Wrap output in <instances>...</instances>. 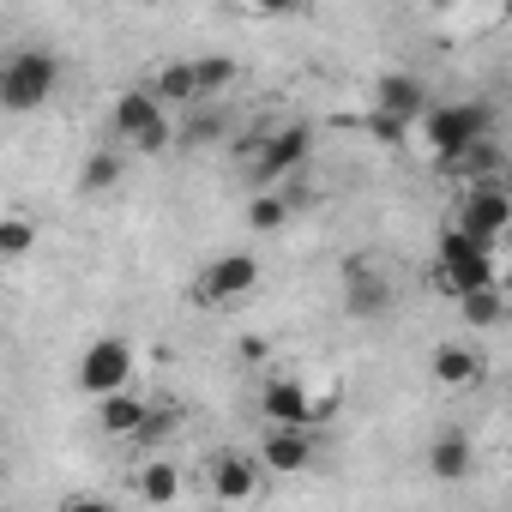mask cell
Segmentation results:
<instances>
[{
	"label": "cell",
	"mask_w": 512,
	"mask_h": 512,
	"mask_svg": "<svg viewBox=\"0 0 512 512\" xmlns=\"http://www.w3.org/2000/svg\"><path fill=\"white\" fill-rule=\"evenodd\" d=\"M61 91V55L31 43V49H13L0 61V109L7 115H37L49 97Z\"/></svg>",
	"instance_id": "1"
},
{
	"label": "cell",
	"mask_w": 512,
	"mask_h": 512,
	"mask_svg": "<svg viewBox=\"0 0 512 512\" xmlns=\"http://www.w3.org/2000/svg\"><path fill=\"white\" fill-rule=\"evenodd\" d=\"M434 284H440L446 296H464V290H476V284H500V272H494V247L476 241V235H464V229L452 223V229L440 235Z\"/></svg>",
	"instance_id": "2"
},
{
	"label": "cell",
	"mask_w": 512,
	"mask_h": 512,
	"mask_svg": "<svg viewBox=\"0 0 512 512\" xmlns=\"http://www.w3.org/2000/svg\"><path fill=\"white\" fill-rule=\"evenodd\" d=\"M422 139L434 145L440 163H452L464 145H476L482 133H494V109L488 103H440V109H422Z\"/></svg>",
	"instance_id": "3"
},
{
	"label": "cell",
	"mask_w": 512,
	"mask_h": 512,
	"mask_svg": "<svg viewBox=\"0 0 512 512\" xmlns=\"http://www.w3.org/2000/svg\"><path fill=\"white\" fill-rule=\"evenodd\" d=\"M115 133L127 139V151L157 157V151L175 139V121H169V109H163L145 85H133V91H121V97H115Z\"/></svg>",
	"instance_id": "4"
},
{
	"label": "cell",
	"mask_w": 512,
	"mask_h": 512,
	"mask_svg": "<svg viewBox=\"0 0 512 512\" xmlns=\"http://www.w3.org/2000/svg\"><path fill=\"white\" fill-rule=\"evenodd\" d=\"M308 157H314V133L308 127H272L260 145H253V181L272 187L284 175H302Z\"/></svg>",
	"instance_id": "5"
},
{
	"label": "cell",
	"mask_w": 512,
	"mask_h": 512,
	"mask_svg": "<svg viewBox=\"0 0 512 512\" xmlns=\"http://www.w3.org/2000/svg\"><path fill=\"white\" fill-rule=\"evenodd\" d=\"M73 380H79L85 398H103V392L127 386V380H133V344H127V338H97V344H85Z\"/></svg>",
	"instance_id": "6"
},
{
	"label": "cell",
	"mask_w": 512,
	"mask_h": 512,
	"mask_svg": "<svg viewBox=\"0 0 512 512\" xmlns=\"http://www.w3.org/2000/svg\"><path fill=\"white\" fill-rule=\"evenodd\" d=\"M506 223H512V199H506V187H500V181H464V199H458V229L494 247V241L506 235Z\"/></svg>",
	"instance_id": "7"
},
{
	"label": "cell",
	"mask_w": 512,
	"mask_h": 512,
	"mask_svg": "<svg viewBox=\"0 0 512 512\" xmlns=\"http://www.w3.org/2000/svg\"><path fill=\"white\" fill-rule=\"evenodd\" d=\"M247 290H260V260L253 253H223V260H211L193 284V302L205 308H223V302H241Z\"/></svg>",
	"instance_id": "8"
},
{
	"label": "cell",
	"mask_w": 512,
	"mask_h": 512,
	"mask_svg": "<svg viewBox=\"0 0 512 512\" xmlns=\"http://www.w3.org/2000/svg\"><path fill=\"white\" fill-rule=\"evenodd\" d=\"M260 404H266V416H272V422H296V428H314V422H326V416H332V398H314V392H308L302 380H290V374L266 380Z\"/></svg>",
	"instance_id": "9"
},
{
	"label": "cell",
	"mask_w": 512,
	"mask_h": 512,
	"mask_svg": "<svg viewBox=\"0 0 512 512\" xmlns=\"http://www.w3.org/2000/svg\"><path fill=\"white\" fill-rule=\"evenodd\" d=\"M314 428H296V422H272L266 440H260V470H278V476H302L314 464Z\"/></svg>",
	"instance_id": "10"
},
{
	"label": "cell",
	"mask_w": 512,
	"mask_h": 512,
	"mask_svg": "<svg viewBox=\"0 0 512 512\" xmlns=\"http://www.w3.org/2000/svg\"><path fill=\"white\" fill-rule=\"evenodd\" d=\"M344 302H350L356 320H380V314L392 308V284H386V272L368 266V260H350V266H344Z\"/></svg>",
	"instance_id": "11"
},
{
	"label": "cell",
	"mask_w": 512,
	"mask_h": 512,
	"mask_svg": "<svg viewBox=\"0 0 512 512\" xmlns=\"http://www.w3.org/2000/svg\"><path fill=\"white\" fill-rule=\"evenodd\" d=\"M374 109H386V115H398L404 127H416L422 109H428V91H422V79H410V73H380V79H374Z\"/></svg>",
	"instance_id": "12"
},
{
	"label": "cell",
	"mask_w": 512,
	"mask_h": 512,
	"mask_svg": "<svg viewBox=\"0 0 512 512\" xmlns=\"http://www.w3.org/2000/svg\"><path fill=\"white\" fill-rule=\"evenodd\" d=\"M211 494L217 500H253L260 494V464L241 452H217L211 458Z\"/></svg>",
	"instance_id": "13"
},
{
	"label": "cell",
	"mask_w": 512,
	"mask_h": 512,
	"mask_svg": "<svg viewBox=\"0 0 512 512\" xmlns=\"http://www.w3.org/2000/svg\"><path fill=\"white\" fill-rule=\"evenodd\" d=\"M139 422H145V398H133L127 386H115V392H103V398H97V428H103V434L133 440V434H139Z\"/></svg>",
	"instance_id": "14"
},
{
	"label": "cell",
	"mask_w": 512,
	"mask_h": 512,
	"mask_svg": "<svg viewBox=\"0 0 512 512\" xmlns=\"http://www.w3.org/2000/svg\"><path fill=\"white\" fill-rule=\"evenodd\" d=\"M428 470H434L440 482H464V476L476 470V446H470V434H440V440L428 446Z\"/></svg>",
	"instance_id": "15"
},
{
	"label": "cell",
	"mask_w": 512,
	"mask_h": 512,
	"mask_svg": "<svg viewBox=\"0 0 512 512\" xmlns=\"http://www.w3.org/2000/svg\"><path fill=\"white\" fill-rule=\"evenodd\" d=\"M145 91L163 103V109H181V103H193L199 91H193V61H163L151 79H145Z\"/></svg>",
	"instance_id": "16"
},
{
	"label": "cell",
	"mask_w": 512,
	"mask_h": 512,
	"mask_svg": "<svg viewBox=\"0 0 512 512\" xmlns=\"http://www.w3.org/2000/svg\"><path fill=\"white\" fill-rule=\"evenodd\" d=\"M428 368H434V380H440V386H476V380H482V356H476V350H464V344H440Z\"/></svg>",
	"instance_id": "17"
},
{
	"label": "cell",
	"mask_w": 512,
	"mask_h": 512,
	"mask_svg": "<svg viewBox=\"0 0 512 512\" xmlns=\"http://www.w3.org/2000/svg\"><path fill=\"white\" fill-rule=\"evenodd\" d=\"M458 308H464V320L476 326V332H494L500 320H506V296H500V284H476V290H464V296H452Z\"/></svg>",
	"instance_id": "18"
},
{
	"label": "cell",
	"mask_w": 512,
	"mask_h": 512,
	"mask_svg": "<svg viewBox=\"0 0 512 512\" xmlns=\"http://www.w3.org/2000/svg\"><path fill=\"white\" fill-rule=\"evenodd\" d=\"M37 217H25V211H0V260H25V253L37 247Z\"/></svg>",
	"instance_id": "19"
},
{
	"label": "cell",
	"mask_w": 512,
	"mask_h": 512,
	"mask_svg": "<svg viewBox=\"0 0 512 512\" xmlns=\"http://www.w3.org/2000/svg\"><path fill=\"white\" fill-rule=\"evenodd\" d=\"M121 175H127V157L109 145V151H97V157L79 169V187H85V193H109V187H121Z\"/></svg>",
	"instance_id": "20"
},
{
	"label": "cell",
	"mask_w": 512,
	"mask_h": 512,
	"mask_svg": "<svg viewBox=\"0 0 512 512\" xmlns=\"http://www.w3.org/2000/svg\"><path fill=\"white\" fill-rule=\"evenodd\" d=\"M229 79H235V61H229V55H199V61H193V91H199V97H223Z\"/></svg>",
	"instance_id": "21"
},
{
	"label": "cell",
	"mask_w": 512,
	"mask_h": 512,
	"mask_svg": "<svg viewBox=\"0 0 512 512\" xmlns=\"http://www.w3.org/2000/svg\"><path fill=\"white\" fill-rule=\"evenodd\" d=\"M175 494H181V470H175V464H145V470H139V500L169 506Z\"/></svg>",
	"instance_id": "22"
},
{
	"label": "cell",
	"mask_w": 512,
	"mask_h": 512,
	"mask_svg": "<svg viewBox=\"0 0 512 512\" xmlns=\"http://www.w3.org/2000/svg\"><path fill=\"white\" fill-rule=\"evenodd\" d=\"M247 223L260 229V235L284 229V223H290V199H278V193H253V205H247Z\"/></svg>",
	"instance_id": "23"
},
{
	"label": "cell",
	"mask_w": 512,
	"mask_h": 512,
	"mask_svg": "<svg viewBox=\"0 0 512 512\" xmlns=\"http://www.w3.org/2000/svg\"><path fill=\"white\" fill-rule=\"evenodd\" d=\"M223 127H229V121H223L217 109H199V115H193L175 139H187V145H211V139H223Z\"/></svg>",
	"instance_id": "24"
},
{
	"label": "cell",
	"mask_w": 512,
	"mask_h": 512,
	"mask_svg": "<svg viewBox=\"0 0 512 512\" xmlns=\"http://www.w3.org/2000/svg\"><path fill=\"white\" fill-rule=\"evenodd\" d=\"M368 133H374L380 145H404V133H410V127H404L398 115H386V109H368Z\"/></svg>",
	"instance_id": "25"
},
{
	"label": "cell",
	"mask_w": 512,
	"mask_h": 512,
	"mask_svg": "<svg viewBox=\"0 0 512 512\" xmlns=\"http://www.w3.org/2000/svg\"><path fill=\"white\" fill-rule=\"evenodd\" d=\"M260 13H272V19H290V13H308V0H253Z\"/></svg>",
	"instance_id": "26"
},
{
	"label": "cell",
	"mask_w": 512,
	"mask_h": 512,
	"mask_svg": "<svg viewBox=\"0 0 512 512\" xmlns=\"http://www.w3.org/2000/svg\"><path fill=\"white\" fill-rule=\"evenodd\" d=\"M422 7H434V13H440V7H452V0H422Z\"/></svg>",
	"instance_id": "27"
}]
</instances>
